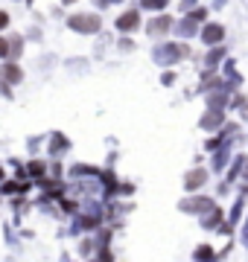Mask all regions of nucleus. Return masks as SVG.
<instances>
[{"label":"nucleus","instance_id":"nucleus-1","mask_svg":"<svg viewBox=\"0 0 248 262\" xmlns=\"http://www.w3.org/2000/svg\"><path fill=\"white\" fill-rule=\"evenodd\" d=\"M190 56H193V50L187 47V41H178V38L175 41L163 38V41H158L152 47V61L158 67H175L178 61H184V58H190Z\"/></svg>","mask_w":248,"mask_h":262},{"label":"nucleus","instance_id":"nucleus-2","mask_svg":"<svg viewBox=\"0 0 248 262\" xmlns=\"http://www.w3.org/2000/svg\"><path fill=\"white\" fill-rule=\"evenodd\" d=\"M67 29L76 35H96V32H102V15L99 12H73V15H67Z\"/></svg>","mask_w":248,"mask_h":262},{"label":"nucleus","instance_id":"nucleus-3","mask_svg":"<svg viewBox=\"0 0 248 262\" xmlns=\"http://www.w3.org/2000/svg\"><path fill=\"white\" fill-rule=\"evenodd\" d=\"M172 27H175V18H172L170 12H155L152 18L143 24L146 35L155 38V41H163L167 35H172Z\"/></svg>","mask_w":248,"mask_h":262},{"label":"nucleus","instance_id":"nucleus-4","mask_svg":"<svg viewBox=\"0 0 248 262\" xmlns=\"http://www.w3.org/2000/svg\"><path fill=\"white\" fill-rule=\"evenodd\" d=\"M140 27H143V9H140V6H129V9H123L120 15H117V20H114V29L120 32V35L137 32Z\"/></svg>","mask_w":248,"mask_h":262},{"label":"nucleus","instance_id":"nucleus-5","mask_svg":"<svg viewBox=\"0 0 248 262\" xmlns=\"http://www.w3.org/2000/svg\"><path fill=\"white\" fill-rule=\"evenodd\" d=\"M216 207V201L210 195H196V192H187V198L184 201H178V210L187 215H196V219H201V215L208 213V210H213Z\"/></svg>","mask_w":248,"mask_h":262},{"label":"nucleus","instance_id":"nucleus-6","mask_svg":"<svg viewBox=\"0 0 248 262\" xmlns=\"http://www.w3.org/2000/svg\"><path fill=\"white\" fill-rule=\"evenodd\" d=\"M199 41L204 47H213V44H222L225 41V27H222L219 20H204L199 29Z\"/></svg>","mask_w":248,"mask_h":262},{"label":"nucleus","instance_id":"nucleus-7","mask_svg":"<svg viewBox=\"0 0 248 262\" xmlns=\"http://www.w3.org/2000/svg\"><path fill=\"white\" fill-rule=\"evenodd\" d=\"M199 29H201L199 20H193L190 15H181V18H175L172 35L178 38V41H190V38H199Z\"/></svg>","mask_w":248,"mask_h":262},{"label":"nucleus","instance_id":"nucleus-8","mask_svg":"<svg viewBox=\"0 0 248 262\" xmlns=\"http://www.w3.org/2000/svg\"><path fill=\"white\" fill-rule=\"evenodd\" d=\"M210 181V172L204 166H196L190 172H184V192H199V189L208 187Z\"/></svg>","mask_w":248,"mask_h":262},{"label":"nucleus","instance_id":"nucleus-9","mask_svg":"<svg viewBox=\"0 0 248 262\" xmlns=\"http://www.w3.org/2000/svg\"><path fill=\"white\" fill-rule=\"evenodd\" d=\"M225 122H228L225 120V111H219V108H204V114L199 117V128L213 134V131H219Z\"/></svg>","mask_w":248,"mask_h":262},{"label":"nucleus","instance_id":"nucleus-10","mask_svg":"<svg viewBox=\"0 0 248 262\" xmlns=\"http://www.w3.org/2000/svg\"><path fill=\"white\" fill-rule=\"evenodd\" d=\"M0 79L15 88V84L24 82V67H20L15 58H6V61H0Z\"/></svg>","mask_w":248,"mask_h":262},{"label":"nucleus","instance_id":"nucleus-11","mask_svg":"<svg viewBox=\"0 0 248 262\" xmlns=\"http://www.w3.org/2000/svg\"><path fill=\"white\" fill-rule=\"evenodd\" d=\"M225 219H228V213H225V210H222V207L216 204L213 210H208V213L201 215V222H199V225L204 227V230H219V227L225 225Z\"/></svg>","mask_w":248,"mask_h":262},{"label":"nucleus","instance_id":"nucleus-12","mask_svg":"<svg viewBox=\"0 0 248 262\" xmlns=\"http://www.w3.org/2000/svg\"><path fill=\"white\" fill-rule=\"evenodd\" d=\"M65 151H70V140H67V134L53 131V134H50V143H47V155H50V158H61Z\"/></svg>","mask_w":248,"mask_h":262},{"label":"nucleus","instance_id":"nucleus-13","mask_svg":"<svg viewBox=\"0 0 248 262\" xmlns=\"http://www.w3.org/2000/svg\"><path fill=\"white\" fill-rule=\"evenodd\" d=\"M225 56H228V50L222 47V44H213V47H208V53L199 58V64L201 67H222Z\"/></svg>","mask_w":248,"mask_h":262},{"label":"nucleus","instance_id":"nucleus-14","mask_svg":"<svg viewBox=\"0 0 248 262\" xmlns=\"http://www.w3.org/2000/svg\"><path fill=\"white\" fill-rule=\"evenodd\" d=\"M228 105H231V94H228V91H222V88L204 94V108H219V111H228Z\"/></svg>","mask_w":248,"mask_h":262},{"label":"nucleus","instance_id":"nucleus-15","mask_svg":"<svg viewBox=\"0 0 248 262\" xmlns=\"http://www.w3.org/2000/svg\"><path fill=\"white\" fill-rule=\"evenodd\" d=\"M228 163H231V140L213 151V160H210V172H219V175H222V172L228 169Z\"/></svg>","mask_w":248,"mask_h":262},{"label":"nucleus","instance_id":"nucleus-16","mask_svg":"<svg viewBox=\"0 0 248 262\" xmlns=\"http://www.w3.org/2000/svg\"><path fill=\"white\" fill-rule=\"evenodd\" d=\"M67 175L73 181H82V178H96L99 175V166H94V163H73V166L67 169Z\"/></svg>","mask_w":248,"mask_h":262},{"label":"nucleus","instance_id":"nucleus-17","mask_svg":"<svg viewBox=\"0 0 248 262\" xmlns=\"http://www.w3.org/2000/svg\"><path fill=\"white\" fill-rule=\"evenodd\" d=\"M245 163H248L245 155H237V158H234V163H228V169H225V181H231V184L242 181V169H245Z\"/></svg>","mask_w":248,"mask_h":262},{"label":"nucleus","instance_id":"nucleus-18","mask_svg":"<svg viewBox=\"0 0 248 262\" xmlns=\"http://www.w3.org/2000/svg\"><path fill=\"white\" fill-rule=\"evenodd\" d=\"M245 192H239V195H237V201H234V207H231V210H228V219H225V222H228V227H231V230H234V227H237L239 225V219H242V210H245Z\"/></svg>","mask_w":248,"mask_h":262},{"label":"nucleus","instance_id":"nucleus-19","mask_svg":"<svg viewBox=\"0 0 248 262\" xmlns=\"http://www.w3.org/2000/svg\"><path fill=\"white\" fill-rule=\"evenodd\" d=\"M27 172H29V181H38L50 172V163L47 160H27Z\"/></svg>","mask_w":248,"mask_h":262},{"label":"nucleus","instance_id":"nucleus-20","mask_svg":"<svg viewBox=\"0 0 248 262\" xmlns=\"http://www.w3.org/2000/svg\"><path fill=\"white\" fill-rule=\"evenodd\" d=\"M24 44H27V38L18 35V32H12V35H9V58L18 61V58L24 56Z\"/></svg>","mask_w":248,"mask_h":262},{"label":"nucleus","instance_id":"nucleus-21","mask_svg":"<svg viewBox=\"0 0 248 262\" xmlns=\"http://www.w3.org/2000/svg\"><path fill=\"white\" fill-rule=\"evenodd\" d=\"M140 9L149 12V15H155V12L170 9V0H140Z\"/></svg>","mask_w":248,"mask_h":262},{"label":"nucleus","instance_id":"nucleus-22","mask_svg":"<svg viewBox=\"0 0 248 262\" xmlns=\"http://www.w3.org/2000/svg\"><path fill=\"white\" fill-rule=\"evenodd\" d=\"M216 256H219V251H213L210 245H199L193 251V259H216Z\"/></svg>","mask_w":248,"mask_h":262},{"label":"nucleus","instance_id":"nucleus-23","mask_svg":"<svg viewBox=\"0 0 248 262\" xmlns=\"http://www.w3.org/2000/svg\"><path fill=\"white\" fill-rule=\"evenodd\" d=\"M210 12H213V9H210V6H193V9L187 12V15H190L193 20H199V24H204V20L210 18Z\"/></svg>","mask_w":248,"mask_h":262},{"label":"nucleus","instance_id":"nucleus-24","mask_svg":"<svg viewBox=\"0 0 248 262\" xmlns=\"http://www.w3.org/2000/svg\"><path fill=\"white\" fill-rule=\"evenodd\" d=\"M175 82H178V73H175L172 67H163V73H161V84H163V88H172Z\"/></svg>","mask_w":248,"mask_h":262},{"label":"nucleus","instance_id":"nucleus-25","mask_svg":"<svg viewBox=\"0 0 248 262\" xmlns=\"http://www.w3.org/2000/svg\"><path fill=\"white\" fill-rule=\"evenodd\" d=\"M111 245V230L99 227V236H96V248H108Z\"/></svg>","mask_w":248,"mask_h":262},{"label":"nucleus","instance_id":"nucleus-26","mask_svg":"<svg viewBox=\"0 0 248 262\" xmlns=\"http://www.w3.org/2000/svg\"><path fill=\"white\" fill-rule=\"evenodd\" d=\"M6 58H9V35L0 32V61H6Z\"/></svg>","mask_w":248,"mask_h":262},{"label":"nucleus","instance_id":"nucleus-27","mask_svg":"<svg viewBox=\"0 0 248 262\" xmlns=\"http://www.w3.org/2000/svg\"><path fill=\"white\" fill-rule=\"evenodd\" d=\"M245 102H248V99H245L242 94H234V96H231V105H228V108H231V111H239Z\"/></svg>","mask_w":248,"mask_h":262},{"label":"nucleus","instance_id":"nucleus-28","mask_svg":"<svg viewBox=\"0 0 248 262\" xmlns=\"http://www.w3.org/2000/svg\"><path fill=\"white\" fill-rule=\"evenodd\" d=\"M193 6H199V0H178V6H175V9L181 12V15H187Z\"/></svg>","mask_w":248,"mask_h":262},{"label":"nucleus","instance_id":"nucleus-29","mask_svg":"<svg viewBox=\"0 0 248 262\" xmlns=\"http://www.w3.org/2000/svg\"><path fill=\"white\" fill-rule=\"evenodd\" d=\"M117 192H120V198H129V195H134V184H120V187H117Z\"/></svg>","mask_w":248,"mask_h":262},{"label":"nucleus","instance_id":"nucleus-30","mask_svg":"<svg viewBox=\"0 0 248 262\" xmlns=\"http://www.w3.org/2000/svg\"><path fill=\"white\" fill-rule=\"evenodd\" d=\"M9 24H12L9 12H3V9H0V32H6V29H9Z\"/></svg>","mask_w":248,"mask_h":262},{"label":"nucleus","instance_id":"nucleus-31","mask_svg":"<svg viewBox=\"0 0 248 262\" xmlns=\"http://www.w3.org/2000/svg\"><path fill=\"white\" fill-rule=\"evenodd\" d=\"M65 172H67V169L61 166V163H58V160H56V163H50V175H56V178H61V175H65Z\"/></svg>","mask_w":248,"mask_h":262},{"label":"nucleus","instance_id":"nucleus-32","mask_svg":"<svg viewBox=\"0 0 248 262\" xmlns=\"http://www.w3.org/2000/svg\"><path fill=\"white\" fill-rule=\"evenodd\" d=\"M120 50H123V53H126V50H134V41L129 35H123V38H120Z\"/></svg>","mask_w":248,"mask_h":262},{"label":"nucleus","instance_id":"nucleus-33","mask_svg":"<svg viewBox=\"0 0 248 262\" xmlns=\"http://www.w3.org/2000/svg\"><path fill=\"white\" fill-rule=\"evenodd\" d=\"M76 201H61V210H65V213H73V210H76Z\"/></svg>","mask_w":248,"mask_h":262},{"label":"nucleus","instance_id":"nucleus-34","mask_svg":"<svg viewBox=\"0 0 248 262\" xmlns=\"http://www.w3.org/2000/svg\"><path fill=\"white\" fill-rule=\"evenodd\" d=\"M231 189V181H222L219 187H216V195H225V192H228Z\"/></svg>","mask_w":248,"mask_h":262},{"label":"nucleus","instance_id":"nucleus-35","mask_svg":"<svg viewBox=\"0 0 248 262\" xmlns=\"http://www.w3.org/2000/svg\"><path fill=\"white\" fill-rule=\"evenodd\" d=\"M94 6H96V9H108V6H111V0H94Z\"/></svg>","mask_w":248,"mask_h":262},{"label":"nucleus","instance_id":"nucleus-36","mask_svg":"<svg viewBox=\"0 0 248 262\" xmlns=\"http://www.w3.org/2000/svg\"><path fill=\"white\" fill-rule=\"evenodd\" d=\"M239 117H242V122H248V102L239 108Z\"/></svg>","mask_w":248,"mask_h":262},{"label":"nucleus","instance_id":"nucleus-37","mask_svg":"<svg viewBox=\"0 0 248 262\" xmlns=\"http://www.w3.org/2000/svg\"><path fill=\"white\" fill-rule=\"evenodd\" d=\"M225 3H228V0H213V9H222Z\"/></svg>","mask_w":248,"mask_h":262},{"label":"nucleus","instance_id":"nucleus-38","mask_svg":"<svg viewBox=\"0 0 248 262\" xmlns=\"http://www.w3.org/2000/svg\"><path fill=\"white\" fill-rule=\"evenodd\" d=\"M6 178H9V172H6V169L0 166V184H3V181H6Z\"/></svg>","mask_w":248,"mask_h":262},{"label":"nucleus","instance_id":"nucleus-39","mask_svg":"<svg viewBox=\"0 0 248 262\" xmlns=\"http://www.w3.org/2000/svg\"><path fill=\"white\" fill-rule=\"evenodd\" d=\"M73 3H76V0H61V6H73Z\"/></svg>","mask_w":248,"mask_h":262},{"label":"nucleus","instance_id":"nucleus-40","mask_svg":"<svg viewBox=\"0 0 248 262\" xmlns=\"http://www.w3.org/2000/svg\"><path fill=\"white\" fill-rule=\"evenodd\" d=\"M242 181H248V163H245V169H242Z\"/></svg>","mask_w":248,"mask_h":262},{"label":"nucleus","instance_id":"nucleus-41","mask_svg":"<svg viewBox=\"0 0 248 262\" xmlns=\"http://www.w3.org/2000/svg\"><path fill=\"white\" fill-rule=\"evenodd\" d=\"M117 3H123V0H111V6H117Z\"/></svg>","mask_w":248,"mask_h":262},{"label":"nucleus","instance_id":"nucleus-42","mask_svg":"<svg viewBox=\"0 0 248 262\" xmlns=\"http://www.w3.org/2000/svg\"><path fill=\"white\" fill-rule=\"evenodd\" d=\"M245 245H248V227H245Z\"/></svg>","mask_w":248,"mask_h":262}]
</instances>
